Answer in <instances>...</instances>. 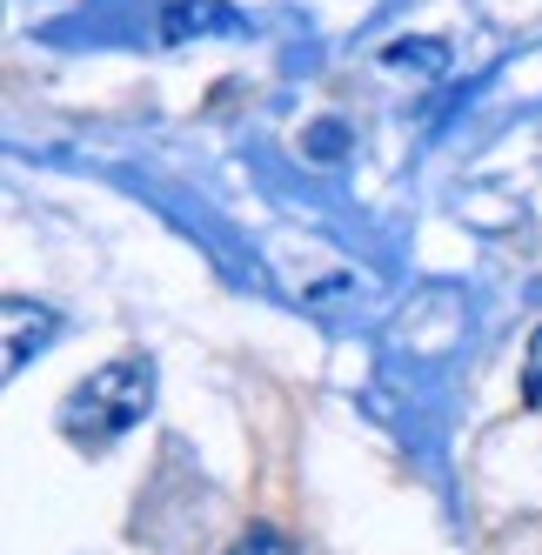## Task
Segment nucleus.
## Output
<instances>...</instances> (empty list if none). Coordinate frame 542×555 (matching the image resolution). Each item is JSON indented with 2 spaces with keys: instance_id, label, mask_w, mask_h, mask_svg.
<instances>
[{
  "instance_id": "f257e3e1",
  "label": "nucleus",
  "mask_w": 542,
  "mask_h": 555,
  "mask_svg": "<svg viewBox=\"0 0 542 555\" xmlns=\"http://www.w3.org/2000/svg\"><path fill=\"white\" fill-rule=\"evenodd\" d=\"M147 409H154V362L147 354H114V362H101L88 382L67 388L61 435L81 455H107L128 428L147 422Z\"/></svg>"
},
{
  "instance_id": "f03ea898",
  "label": "nucleus",
  "mask_w": 542,
  "mask_h": 555,
  "mask_svg": "<svg viewBox=\"0 0 542 555\" xmlns=\"http://www.w3.org/2000/svg\"><path fill=\"white\" fill-rule=\"evenodd\" d=\"M248 34V14L235 0H168L162 8V41L181 48V41H235Z\"/></svg>"
},
{
  "instance_id": "7ed1b4c3",
  "label": "nucleus",
  "mask_w": 542,
  "mask_h": 555,
  "mask_svg": "<svg viewBox=\"0 0 542 555\" xmlns=\"http://www.w3.org/2000/svg\"><path fill=\"white\" fill-rule=\"evenodd\" d=\"M0 314H8V375H21L27 354H41L61 335V314L41 308V301H27V295H8V301H0Z\"/></svg>"
},
{
  "instance_id": "20e7f679",
  "label": "nucleus",
  "mask_w": 542,
  "mask_h": 555,
  "mask_svg": "<svg viewBox=\"0 0 542 555\" xmlns=\"http://www.w3.org/2000/svg\"><path fill=\"white\" fill-rule=\"evenodd\" d=\"M382 61H389V67H415V74H442L449 67V41H389Z\"/></svg>"
},
{
  "instance_id": "39448f33",
  "label": "nucleus",
  "mask_w": 542,
  "mask_h": 555,
  "mask_svg": "<svg viewBox=\"0 0 542 555\" xmlns=\"http://www.w3.org/2000/svg\"><path fill=\"white\" fill-rule=\"evenodd\" d=\"M301 147H308V162H341V147H348V128L341 121H315L301 134Z\"/></svg>"
},
{
  "instance_id": "423d86ee",
  "label": "nucleus",
  "mask_w": 542,
  "mask_h": 555,
  "mask_svg": "<svg viewBox=\"0 0 542 555\" xmlns=\"http://www.w3.org/2000/svg\"><path fill=\"white\" fill-rule=\"evenodd\" d=\"M228 555H301V548H295L282 529H248V535H242L235 548H228Z\"/></svg>"
},
{
  "instance_id": "0eeeda50",
  "label": "nucleus",
  "mask_w": 542,
  "mask_h": 555,
  "mask_svg": "<svg viewBox=\"0 0 542 555\" xmlns=\"http://www.w3.org/2000/svg\"><path fill=\"white\" fill-rule=\"evenodd\" d=\"M522 402L542 409V328L529 335V362H522Z\"/></svg>"
}]
</instances>
